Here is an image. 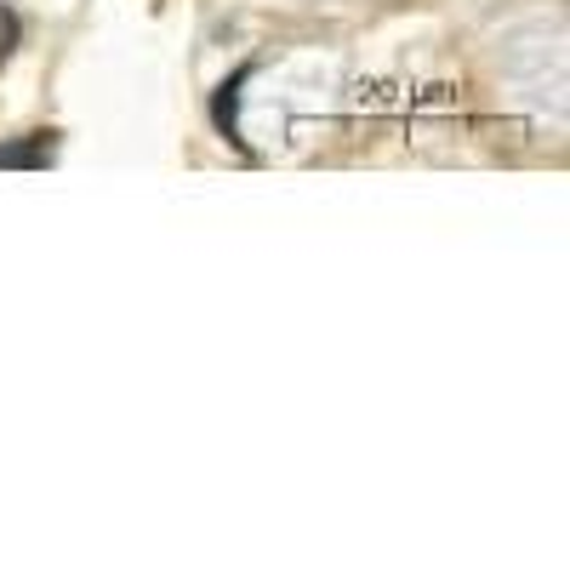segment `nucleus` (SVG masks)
Wrapping results in <instances>:
<instances>
[{
	"instance_id": "1",
	"label": "nucleus",
	"mask_w": 570,
	"mask_h": 570,
	"mask_svg": "<svg viewBox=\"0 0 570 570\" xmlns=\"http://www.w3.org/2000/svg\"><path fill=\"white\" fill-rule=\"evenodd\" d=\"M58 160V131H29L18 142H0V171H46Z\"/></svg>"
},
{
	"instance_id": "2",
	"label": "nucleus",
	"mask_w": 570,
	"mask_h": 570,
	"mask_svg": "<svg viewBox=\"0 0 570 570\" xmlns=\"http://www.w3.org/2000/svg\"><path fill=\"white\" fill-rule=\"evenodd\" d=\"M252 80V63L246 69H234L223 86H217V98H212V120H217V131L228 137V142H246L240 137V86Z\"/></svg>"
},
{
	"instance_id": "3",
	"label": "nucleus",
	"mask_w": 570,
	"mask_h": 570,
	"mask_svg": "<svg viewBox=\"0 0 570 570\" xmlns=\"http://www.w3.org/2000/svg\"><path fill=\"white\" fill-rule=\"evenodd\" d=\"M12 40H18V12H7V7H0V63L12 58Z\"/></svg>"
}]
</instances>
